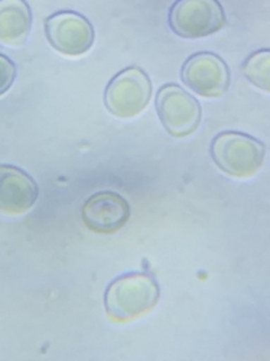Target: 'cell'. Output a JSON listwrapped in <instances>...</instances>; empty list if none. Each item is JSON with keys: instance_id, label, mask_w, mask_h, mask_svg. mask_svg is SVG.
<instances>
[{"instance_id": "cell-6", "label": "cell", "mask_w": 270, "mask_h": 361, "mask_svg": "<svg viewBox=\"0 0 270 361\" xmlns=\"http://www.w3.org/2000/svg\"><path fill=\"white\" fill-rule=\"evenodd\" d=\"M47 39L54 49L68 56H80L92 49L94 29L77 12H56L45 20Z\"/></svg>"}, {"instance_id": "cell-10", "label": "cell", "mask_w": 270, "mask_h": 361, "mask_svg": "<svg viewBox=\"0 0 270 361\" xmlns=\"http://www.w3.org/2000/svg\"><path fill=\"white\" fill-rule=\"evenodd\" d=\"M32 26V12L25 0H0V41L22 47Z\"/></svg>"}, {"instance_id": "cell-8", "label": "cell", "mask_w": 270, "mask_h": 361, "mask_svg": "<svg viewBox=\"0 0 270 361\" xmlns=\"http://www.w3.org/2000/svg\"><path fill=\"white\" fill-rule=\"evenodd\" d=\"M84 224L94 233L113 234L122 230L130 219V205L114 191H102L90 197L82 208Z\"/></svg>"}, {"instance_id": "cell-7", "label": "cell", "mask_w": 270, "mask_h": 361, "mask_svg": "<svg viewBox=\"0 0 270 361\" xmlns=\"http://www.w3.org/2000/svg\"><path fill=\"white\" fill-rule=\"evenodd\" d=\"M183 81L198 96L221 97L230 87V71L224 59L213 52L191 55L181 71Z\"/></svg>"}, {"instance_id": "cell-12", "label": "cell", "mask_w": 270, "mask_h": 361, "mask_svg": "<svg viewBox=\"0 0 270 361\" xmlns=\"http://www.w3.org/2000/svg\"><path fill=\"white\" fill-rule=\"evenodd\" d=\"M16 78V66L12 59L0 54V96H4L12 87Z\"/></svg>"}, {"instance_id": "cell-5", "label": "cell", "mask_w": 270, "mask_h": 361, "mask_svg": "<svg viewBox=\"0 0 270 361\" xmlns=\"http://www.w3.org/2000/svg\"><path fill=\"white\" fill-rule=\"evenodd\" d=\"M157 111L165 130L172 137L192 135L201 122V106L178 84L164 85L157 94Z\"/></svg>"}, {"instance_id": "cell-2", "label": "cell", "mask_w": 270, "mask_h": 361, "mask_svg": "<svg viewBox=\"0 0 270 361\" xmlns=\"http://www.w3.org/2000/svg\"><path fill=\"white\" fill-rule=\"evenodd\" d=\"M211 158L227 175L234 178H250L262 168L264 145L240 132H223L211 142Z\"/></svg>"}, {"instance_id": "cell-3", "label": "cell", "mask_w": 270, "mask_h": 361, "mask_svg": "<svg viewBox=\"0 0 270 361\" xmlns=\"http://www.w3.org/2000/svg\"><path fill=\"white\" fill-rule=\"evenodd\" d=\"M168 20L178 37L188 39L213 35L227 23L219 0H176L169 11Z\"/></svg>"}, {"instance_id": "cell-1", "label": "cell", "mask_w": 270, "mask_h": 361, "mask_svg": "<svg viewBox=\"0 0 270 361\" xmlns=\"http://www.w3.org/2000/svg\"><path fill=\"white\" fill-rule=\"evenodd\" d=\"M159 296L161 288L154 276L132 272L118 276L107 286L104 307L110 319L129 322L152 311Z\"/></svg>"}, {"instance_id": "cell-9", "label": "cell", "mask_w": 270, "mask_h": 361, "mask_svg": "<svg viewBox=\"0 0 270 361\" xmlns=\"http://www.w3.org/2000/svg\"><path fill=\"white\" fill-rule=\"evenodd\" d=\"M37 180L26 171L0 164V212L11 216L25 214L38 201Z\"/></svg>"}, {"instance_id": "cell-11", "label": "cell", "mask_w": 270, "mask_h": 361, "mask_svg": "<svg viewBox=\"0 0 270 361\" xmlns=\"http://www.w3.org/2000/svg\"><path fill=\"white\" fill-rule=\"evenodd\" d=\"M246 78L259 88L269 92L270 90V51L262 49L252 54L243 64Z\"/></svg>"}, {"instance_id": "cell-4", "label": "cell", "mask_w": 270, "mask_h": 361, "mask_svg": "<svg viewBox=\"0 0 270 361\" xmlns=\"http://www.w3.org/2000/svg\"><path fill=\"white\" fill-rule=\"evenodd\" d=\"M152 82L140 67H128L111 78L104 92L107 110L118 118H132L151 102Z\"/></svg>"}]
</instances>
